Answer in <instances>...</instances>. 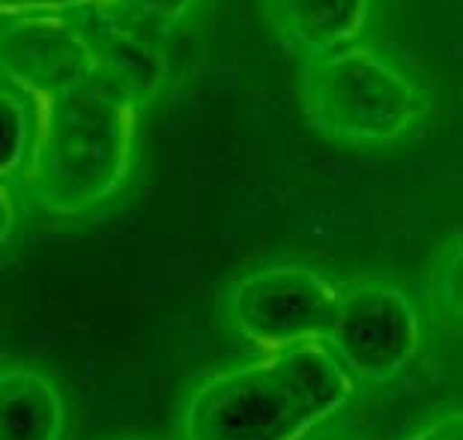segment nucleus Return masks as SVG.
Segmentation results:
<instances>
[{"label":"nucleus","mask_w":463,"mask_h":440,"mask_svg":"<svg viewBox=\"0 0 463 440\" xmlns=\"http://www.w3.org/2000/svg\"><path fill=\"white\" fill-rule=\"evenodd\" d=\"M323 341L356 384H389L419 357L425 327L407 291L389 282L362 279L338 285Z\"/></svg>","instance_id":"3"},{"label":"nucleus","mask_w":463,"mask_h":440,"mask_svg":"<svg viewBox=\"0 0 463 440\" xmlns=\"http://www.w3.org/2000/svg\"><path fill=\"white\" fill-rule=\"evenodd\" d=\"M338 285L311 263L275 261L249 270L231 285V327L254 348L275 354L299 341L326 339Z\"/></svg>","instance_id":"4"},{"label":"nucleus","mask_w":463,"mask_h":440,"mask_svg":"<svg viewBox=\"0 0 463 440\" xmlns=\"http://www.w3.org/2000/svg\"><path fill=\"white\" fill-rule=\"evenodd\" d=\"M105 4L120 9L132 22L146 24L162 33V27H176L189 22L203 0H105Z\"/></svg>","instance_id":"13"},{"label":"nucleus","mask_w":463,"mask_h":440,"mask_svg":"<svg viewBox=\"0 0 463 440\" xmlns=\"http://www.w3.org/2000/svg\"><path fill=\"white\" fill-rule=\"evenodd\" d=\"M18 183L0 180V249L13 243L18 222H22V201H18Z\"/></svg>","instance_id":"15"},{"label":"nucleus","mask_w":463,"mask_h":440,"mask_svg":"<svg viewBox=\"0 0 463 440\" xmlns=\"http://www.w3.org/2000/svg\"><path fill=\"white\" fill-rule=\"evenodd\" d=\"M33 139V102L0 81V180L18 183Z\"/></svg>","instance_id":"11"},{"label":"nucleus","mask_w":463,"mask_h":440,"mask_svg":"<svg viewBox=\"0 0 463 440\" xmlns=\"http://www.w3.org/2000/svg\"><path fill=\"white\" fill-rule=\"evenodd\" d=\"M311 432L266 357L213 371L180 414V440H305Z\"/></svg>","instance_id":"5"},{"label":"nucleus","mask_w":463,"mask_h":440,"mask_svg":"<svg viewBox=\"0 0 463 440\" xmlns=\"http://www.w3.org/2000/svg\"><path fill=\"white\" fill-rule=\"evenodd\" d=\"M299 102L323 139L347 147L410 139L433 109L425 78L368 39L299 63Z\"/></svg>","instance_id":"2"},{"label":"nucleus","mask_w":463,"mask_h":440,"mask_svg":"<svg viewBox=\"0 0 463 440\" xmlns=\"http://www.w3.org/2000/svg\"><path fill=\"white\" fill-rule=\"evenodd\" d=\"M31 102L33 139L18 183L33 207L81 219L120 198L137 162L141 105L99 72Z\"/></svg>","instance_id":"1"},{"label":"nucleus","mask_w":463,"mask_h":440,"mask_svg":"<svg viewBox=\"0 0 463 440\" xmlns=\"http://www.w3.org/2000/svg\"><path fill=\"white\" fill-rule=\"evenodd\" d=\"M63 384L31 363H0V440H66Z\"/></svg>","instance_id":"10"},{"label":"nucleus","mask_w":463,"mask_h":440,"mask_svg":"<svg viewBox=\"0 0 463 440\" xmlns=\"http://www.w3.org/2000/svg\"><path fill=\"white\" fill-rule=\"evenodd\" d=\"M120 440H153V437H120Z\"/></svg>","instance_id":"18"},{"label":"nucleus","mask_w":463,"mask_h":440,"mask_svg":"<svg viewBox=\"0 0 463 440\" xmlns=\"http://www.w3.org/2000/svg\"><path fill=\"white\" fill-rule=\"evenodd\" d=\"M323 440H356V437H344V435H338V437H323Z\"/></svg>","instance_id":"17"},{"label":"nucleus","mask_w":463,"mask_h":440,"mask_svg":"<svg viewBox=\"0 0 463 440\" xmlns=\"http://www.w3.org/2000/svg\"><path fill=\"white\" fill-rule=\"evenodd\" d=\"M266 359L290 405L314 428L341 414L359 393L356 378L341 366L326 341H299V345L266 354Z\"/></svg>","instance_id":"9"},{"label":"nucleus","mask_w":463,"mask_h":440,"mask_svg":"<svg viewBox=\"0 0 463 440\" xmlns=\"http://www.w3.org/2000/svg\"><path fill=\"white\" fill-rule=\"evenodd\" d=\"M272 36L299 63L364 43L380 22L383 0H260Z\"/></svg>","instance_id":"8"},{"label":"nucleus","mask_w":463,"mask_h":440,"mask_svg":"<svg viewBox=\"0 0 463 440\" xmlns=\"http://www.w3.org/2000/svg\"><path fill=\"white\" fill-rule=\"evenodd\" d=\"M430 315L439 320L442 327L458 330L460 327V240L455 237L446 243L439 252V261L430 276Z\"/></svg>","instance_id":"12"},{"label":"nucleus","mask_w":463,"mask_h":440,"mask_svg":"<svg viewBox=\"0 0 463 440\" xmlns=\"http://www.w3.org/2000/svg\"><path fill=\"white\" fill-rule=\"evenodd\" d=\"M96 75L90 33L78 15H22L0 27V81L27 100Z\"/></svg>","instance_id":"6"},{"label":"nucleus","mask_w":463,"mask_h":440,"mask_svg":"<svg viewBox=\"0 0 463 440\" xmlns=\"http://www.w3.org/2000/svg\"><path fill=\"white\" fill-rule=\"evenodd\" d=\"M90 33L96 52V72L123 91L141 109L165 93L171 81V52L162 43V33L146 24L132 22L111 4H96L78 13Z\"/></svg>","instance_id":"7"},{"label":"nucleus","mask_w":463,"mask_h":440,"mask_svg":"<svg viewBox=\"0 0 463 440\" xmlns=\"http://www.w3.org/2000/svg\"><path fill=\"white\" fill-rule=\"evenodd\" d=\"M96 4H102V0H0V15H78Z\"/></svg>","instance_id":"14"},{"label":"nucleus","mask_w":463,"mask_h":440,"mask_svg":"<svg viewBox=\"0 0 463 440\" xmlns=\"http://www.w3.org/2000/svg\"><path fill=\"white\" fill-rule=\"evenodd\" d=\"M407 440H463V416L460 410H446L433 416L419 432H412Z\"/></svg>","instance_id":"16"}]
</instances>
